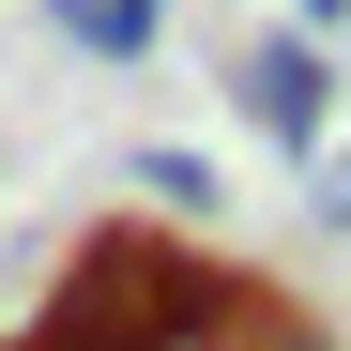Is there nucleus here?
I'll return each mask as SVG.
<instances>
[{"label": "nucleus", "instance_id": "f257e3e1", "mask_svg": "<svg viewBox=\"0 0 351 351\" xmlns=\"http://www.w3.org/2000/svg\"><path fill=\"white\" fill-rule=\"evenodd\" d=\"M214 306H229V290L168 245V229H107V245L62 275V306H46V336H31V351H184Z\"/></svg>", "mask_w": 351, "mask_h": 351}, {"label": "nucleus", "instance_id": "f03ea898", "mask_svg": "<svg viewBox=\"0 0 351 351\" xmlns=\"http://www.w3.org/2000/svg\"><path fill=\"white\" fill-rule=\"evenodd\" d=\"M321 92H336V77H321V46H306V31L245 46V123H260L275 153H321Z\"/></svg>", "mask_w": 351, "mask_h": 351}, {"label": "nucleus", "instance_id": "7ed1b4c3", "mask_svg": "<svg viewBox=\"0 0 351 351\" xmlns=\"http://www.w3.org/2000/svg\"><path fill=\"white\" fill-rule=\"evenodd\" d=\"M46 16H62V46H92V62H153L168 0H46Z\"/></svg>", "mask_w": 351, "mask_h": 351}, {"label": "nucleus", "instance_id": "20e7f679", "mask_svg": "<svg viewBox=\"0 0 351 351\" xmlns=\"http://www.w3.org/2000/svg\"><path fill=\"white\" fill-rule=\"evenodd\" d=\"M138 184H153L168 214H214V168H199V153H138Z\"/></svg>", "mask_w": 351, "mask_h": 351}, {"label": "nucleus", "instance_id": "39448f33", "mask_svg": "<svg viewBox=\"0 0 351 351\" xmlns=\"http://www.w3.org/2000/svg\"><path fill=\"white\" fill-rule=\"evenodd\" d=\"M321 229H351V153H321Z\"/></svg>", "mask_w": 351, "mask_h": 351}]
</instances>
